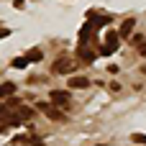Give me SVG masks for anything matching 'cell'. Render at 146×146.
<instances>
[{
  "label": "cell",
  "instance_id": "6da1fadb",
  "mask_svg": "<svg viewBox=\"0 0 146 146\" xmlns=\"http://www.w3.org/2000/svg\"><path fill=\"white\" fill-rule=\"evenodd\" d=\"M51 69H54L56 74H69V72L74 69V62H72L69 56H62V59H56V62L51 64Z\"/></svg>",
  "mask_w": 146,
  "mask_h": 146
},
{
  "label": "cell",
  "instance_id": "7a4b0ae2",
  "mask_svg": "<svg viewBox=\"0 0 146 146\" xmlns=\"http://www.w3.org/2000/svg\"><path fill=\"white\" fill-rule=\"evenodd\" d=\"M133 28H136V18H126L123 21V26H121V38H131L133 36Z\"/></svg>",
  "mask_w": 146,
  "mask_h": 146
},
{
  "label": "cell",
  "instance_id": "3957f363",
  "mask_svg": "<svg viewBox=\"0 0 146 146\" xmlns=\"http://www.w3.org/2000/svg\"><path fill=\"white\" fill-rule=\"evenodd\" d=\"M51 103L54 105H69V92L67 90H51Z\"/></svg>",
  "mask_w": 146,
  "mask_h": 146
},
{
  "label": "cell",
  "instance_id": "277c9868",
  "mask_svg": "<svg viewBox=\"0 0 146 146\" xmlns=\"http://www.w3.org/2000/svg\"><path fill=\"white\" fill-rule=\"evenodd\" d=\"M95 56H98V54H95V51H90L87 46H80V49H77V59H80V62H85V64H92V62H95Z\"/></svg>",
  "mask_w": 146,
  "mask_h": 146
},
{
  "label": "cell",
  "instance_id": "5b68a950",
  "mask_svg": "<svg viewBox=\"0 0 146 146\" xmlns=\"http://www.w3.org/2000/svg\"><path fill=\"white\" fill-rule=\"evenodd\" d=\"M67 85H69V90H85V87H90V80H87V77H74V74H72Z\"/></svg>",
  "mask_w": 146,
  "mask_h": 146
},
{
  "label": "cell",
  "instance_id": "8992f818",
  "mask_svg": "<svg viewBox=\"0 0 146 146\" xmlns=\"http://www.w3.org/2000/svg\"><path fill=\"white\" fill-rule=\"evenodd\" d=\"M38 110H44V113H46L51 121H64V115H62L56 108H51V105H44V103H38Z\"/></svg>",
  "mask_w": 146,
  "mask_h": 146
},
{
  "label": "cell",
  "instance_id": "52a82bcc",
  "mask_svg": "<svg viewBox=\"0 0 146 146\" xmlns=\"http://www.w3.org/2000/svg\"><path fill=\"white\" fill-rule=\"evenodd\" d=\"M13 92H15V85L13 82H3L0 85V98H13Z\"/></svg>",
  "mask_w": 146,
  "mask_h": 146
},
{
  "label": "cell",
  "instance_id": "ba28073f",
  "mask_svg": "<svg viewBox=\"0 0 146 146\" xmlns=\"http://www.w3.org/2000/svg\"><path fill=\"white\" fill-rule=\"evenodd\" d=\"M105 44H110V46H115V49H118V44H121V33H115V31H108V36H105Z\"/></svg>",
  "mask_w": 146,
  "mask_h": 146
},
{
  "label": "cell",
  "instance_id": "9c48e42d",
  "mask_svg": "<svg viewBox=\"0 0 146 146\" xmlns=\"http://www.w3.org/2000/svg\"><path fill=\"white\" fill-rule=\"evenodd\" d=\"M15 113H18V118H21V121H28V118L33 115V110H31V108H26V105H18V108H15Z\"/></svg>",
  "mask_w": 146,
  "mask_h": 146
},
{
  "label": "cell",
  "instance_id": "30bf717a",
  "mask_svg": "<svg viewBox=\"0 0 146 146\" xmlns=\"http://www.w3.org/2000/svg\"><path fill=\"white\" fill-rule=\"evenodd\" d=\"M41 56H44V54H41L38 49H31V51L26 54V59H28V62H41Z\"/></svg>",
  "mask_w": 146,
  "mask_h": 146
},
{
  "label": "cell",
  "instance_id": "8fae6325",
  "mask_svg": "<svg viewBox=\"0 0 146 146\" xmlns=\"http://www.w3.org/2000/svg\"><path fill=\"white\" fill-rule=\"evenodd\" d=\"M113 51H115V46H110V44H103V46H100V54H103V56H110Z\"/></svg>",
  "mask_w": 146,
  "mask_h": 146
},
{
  "label": "cell",
  "instance_id": "7c38bea8",
  "mask_svg": "<svg viewBox=\"0 0 146 146\" xmlns=\"http://www.w3.org/2000/svg\"><path fill=\"white\" fill-rule=\"evenodd\" d=\"M26 64H28V59H26V56H18V59H13V67H15V69H23Z\"/></svg>",
  "mask_w": 146,
  "mask_h": 146
},
{
  "label": "cell",
  "instance_id": "4fadbf2b",
  "mask_svg": "<svg viewBox=\"0 0 146 146\" xmlns=\"http://www.w3.org/2000/svg\"><path fill=\"white\" fill-rule=\"evenodd\" d=\"M131 139H133V144H141V146H146V133H133Z\"/></svg>",
  "mask_w": 146,
  "mask_h": 146
},
{
  "label": "cell",
  "instance_id": "5bb4252c",
  "mask_svg": "<svg viewBox=\"0 0 146 146\" xmlns=\"http://www.w3.org/2000/svg\"><path fill=\"white\" fill-rule=\"evenodd\" d=\"M131 44H133V46H136V44L141 46V44H144V36H139V33H136V36H131Z\"/></svg>",
  "mask_w": 146,
  "mask_h": 146
},
{
  "label": "cell",
  "instance_id": "9a60e30c",
  "mask_svg": "<svg viewBox=\"0 0 146 146\" xmlns=\"http://www.w3.org/2000/svg\"><path fill=\"white\" fill-rule=\"evenodd\" d=\"M8 36H10V28H3L0 26V38H8Z\"/></svg>",
  "mask_w": 146,
  "mask_h": 146
},
{
  "label": "cell",
  "instance_id": "2e32d148",
  "mask_svg": "<svg viewBox=\"0 0 146 146\" xmlns=\"http://www.w3.org/2000/svg\"><path fill=\"white\" fill-rule=\"evenodd\" d=\"M139 54H141V56H144V59H146V41H144V44H141V46H139Z\"/></svg>",
  "mask_w": 146,
  "mask_h": 146
},
{
  "label": "cell",
  "instance_id": "e0dca14e",
  "mask_svg": "<svg viewBox=\"0 0 146 146\" xmlns=\"http://www.w3.org/2000/svg\"><path fill=\"white\" fill-rule=\"evenodd\" d=\"M100 146H103V144H100Z\"/></svg>",
  "mask_w": 146,
  "mask_h": 146
}]
</instances>
